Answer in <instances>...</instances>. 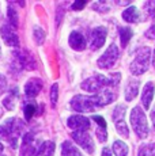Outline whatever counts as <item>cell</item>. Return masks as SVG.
<instances>
[{"mask_svg":"<svg viewBox=\"0 0 155 156\" xmlns=\"http://www.w3.org/2000/svg\"><path fill=\"white\" fill-rule=\"evenodd\" d=\"M123 19L128 23H135L139 20V11L136 7H129L123 12Z\"/></svg>","mask_w":155,"mask_h":156,"instance_id":"cell-19","label":"cell"},{"mask_svg":"<svg viewBox=\"0 0 155 156\" xmlns=\"http://www.w3.org/2000/svg\"><path fill=\"white\" fill-rule=\"evenodd\" d=\"M67 125H68V128H71L74 132L88 130V128H90V119L83 115H72L68 118Z\"/></svg>","mask_w":155,"mask_h":156,"instance_id":"cell-11","label":"cell"},{"mask_svg":"<svg viewBox=\"0 0 155 156\" xmlns=\"http://www.w3.org/2000/svg\"><path fill=\"white\" fill-rule=\"evenodd\" d=\"M41 90H42V80H41L40 77H31L25 84V94H26V97L30 98V99L37 97L41 92Z\"/></svg>","mask_w":155,"mask_h":156,"instance_id":"cell-12","label":"cell"},{"mask_svg":"<svg viewBox=\"0 0 155 156\" xmlns=\"http://www.w3.org/2000/svg\"><path fill=\"white\" fill-rule=\"evenodd\" d=\"M33 37H34L35 42L38 45H41L45 41V31H44L40 26H34V27H33Z\"/></svg>","mask_w":155,"mask_h":156,"instance_id":"cell-25","label":"cell"},{"mask_svg":"<svg viewBox=\"0 0 155 156\" xmlns=\"http://www.w3.org/2000/svg\"><path fill=\"white\" fill-rule=\"evenodd\" d=\"M68 42H70V46L74 50H76V52H82V50L86 49V38L83 37V34H80V33L78 31H74L71 33L70 38H68Z\"/></svg>","mask_w":155,"mask_h":156,"instance_id":"cell-14","label":"cell"},{"mask_svg":"<svg viewBox=\"0 0 155 156\" xmlns=\"http://www.w3.org/2000/svg\"><path fill=\"white\" fill-rule=\"evenodd\" d=\"M2 115H3V109L0 107V118H2Z\"/></svg>","mask_w":155,"mask_h":156,"instance_id":"cell-38","label":"cell"},{"mask_svg":"<svg viewBox=\"0 0 155 156\" xmlns=\"http://www.w3.org/2000/svg\"><path fill=\"white\" fill-rule=\"evenodd\" d=\"M91 119L95 121V124H97L99 128H108V126H106V121L101 115H93V117H91Z\"/></svg>","mask_w":155,"mask_h":156,"instance_id":"cell-29","label":"cell"},{"mask_svg":"<svg viewBox=\"0 0 155 156\" xmlns=\"http://www.w3.org/2000/svg\"><path fill=\"white\" fill-rule=\"evenodd\" d=\"M151 119H153V124H154V128H155V109L151 112Z\"/></svg>","mask_w":155,"mask_h":156,"instance_id":"cell-34","label":"cell"},{"mask_svg":"<svg viewBox=\"0 0 155 156\" xmlns=\"http://www.w3.org/2000/svg\"><path fill=\"white\" fill-rule=\"evenodd\" d=\"M72 137L74 140L78 143V145H80L83 149H85L87 154L93 155L94 154V149H95V145H94V141L91 139V136L88 134L87 130H80V132H72Z\"/></svg>","mask_w":155,"mask_h":156,"instance_id":"cell-8","label":"cell"},{"mask_svg":"<svg viewBox=\"0 0 155 156\" xmlns=\"http://www.w3.org/2000/svg\"><path fill=\"white\" fill-rule=\"evenodd\" d=\"M2 38L4 40V42L10 46H19V37L16 35V33L14 31V27H11L10 25H4L0 30Z\"/></svg>","mask_w":155,"mask_h":156,"instance_id":"cell-13","label":"cell"},{"mask_svg":"<svg viewBox=\"0 0 155 156\" xmlns=\"http://www.w3.org/2000/svg\"><path fill=\"white\" fill-rule=\"evenodd\" d=\"M139 87H140L139 80H131V82L128 83L127 88H125V99L128 102L135 99L136 95L139 94Z\"/></svg>","mask_w":155,"mask_h":156,"instance_id":"cell-16","label":"cell"},{"mask_svg":"<svg viewBox=\"0 0 155 156\" xmlns=\"http://www.w3.org/2000/svg\"><path fill=\"white\" fill-rule=\"evenodd\" d=\"M118 56H120V52H118L117 45L112 44L110 46L106 49V52L103 53L102 56L98 58L97 65L99 68H103V69H108V68H112L113 65L117 62Z\"/></svg>","mask_w":155,"mask_h":156,"instance_id":"cell-6","label":"cell"},{"mask_svg":"<svg viewBox=\"0 0 155 156\" xmlns=\"http://www.w3.org/2000/svg\"><path fill=\"white\" fill-rule=\"evenodd\" d=\"M150 56H151V50L150 48H140L136 52L135 60L131 62V72L136 76L143 75L146 71L148 69V64H150Z\"/></svg>","mask_w":155,"mask_h":156,"instance_id":"cell-4","label":"cell"},{"mask_svg":"<svg viewBox=\"0 0 155 156\" xmlns=\"http://www.w3.org/2000/svg\"><path fill=\"white\" fill-rule=\"evenodd\" d=\"M153 64H154V67H155V50H154V60H153Z\"/></svg>","mask_w":155,"mask_h":156,"instance_id":"cell-37","label":"cell"},{"mask_svg":"<svg viewBox=\"0 0 155 156\" xmlns=\"http://www.w3.org/2000/svg\"><path fill=\"white\" fill-rule=\"evenodd\" d=\"M16 98H18V90H16V87H14L10 91V94L3 99V106L8 110H14L16 105Z\"/></svg>","mask_w":155,"mask_h":156,"instance_id":"cell-17","label":"cell"},{"mask_svg":"<svg viewBox=\"0 0 155 156\" xmlns=\"http://www.w3.org/2000/svg\"><path fill=\"white\" fill-rule=\"evenodd\" d=\"M7 18H8V22H10L11 27L16 29L18 27V23H19V19H18V12H16L15 8H14L13 4L7 8Z\"/></svg>","mask_w":155,"mask_h":156,"instance_id":"cell-22","label":"cell"},{"mask_svg":"<svg viewBox=\"0 0 155 156\" xmlns=\"http://www.w3.org/2000/svg\"><path fill=\"white\" fill-rule=\"evenodd\" d=\"M154 91H155V86L153 82H148L147 84L144 86L143 88V94H142V102H143V106L144 109H150V105L153 102V98H154Z\"/></svg>","mask_w":155,"mask_h":156,"instance_id":"cell-15","label":"cell"},{"mask_svg":"<svg viewBox=\"0 0 155 156\" xmlns=\"http://www.w3.org/2000/svg\"><path fill=\"white\" fill-rule=\"evenodd\" d=\"M106 34H108L106 27H103V26H98V27H95L93 31H91V35H90L91 49L98 50L99 48H102L103 44H105V41H106Z\"/></svg>","mask_w":155,"mask_h":156,"instance_id":"cell-9","label":"cell"},{"mask_svg":"<svg viewBox=\"0 0 155 156\" xmlns=\"http://www.w3.org/2000/svg\"><path fill=\"white\" fill-rule=\"evenodd\" d=\"M146 35H147L148 38H155V19H154V25H153L150 29L147 30V33H146Z\"/></svg>","mask_w":155,"mask_h":156,"instance_id":"cell-31","label":"cell"},{"mask_svg":"<svg viewBox=\"0 0 155 156\" xmlns=\"http://www.w3.org/2000/svg\"><path fill=\"white\" fill-rule=\"evenodd\" d=\"M144 10L147 11L148 15H151V16H155V2H147L144 4Z\"/></svg>","mask_w":155,"mask_h":156,"instance_id":"cell-28","label":"cell"},{"mask_svg":"<svg viewBox=\"0 0 155 156\" xmlns=\"http://www.w3.org/2000/svg\"><path fill=\"white\" fill-rule=\"evenodd\" d=\"M2 152H3V144L0 143V154H2Z\"/></svg>","mask_w":155,"mask_h":156,"instance_id":"cell-36","label":"cell"},{"mask_svg":"<svg viewBox=\"0 0 155 156\" xmlns=\"http://www.w3.org/2000/svg\"><path fill=\"white\" fill-rule=\"evenodd\" d=\"M102 156H112V152H110V149L108 148V147L102 149Z\"/></svg>","mask_w":155,"mask_h":156,"instance_id":"cell-33","label":"cell"},{"mask_svg":"<svg viewBox=\"0 0 155 156\" xmlns=\"http://www.w3.org/2000/svg\"><path fill=\"white\" fill-rule=\"evenodd\" d=\"M35 110H37V106H35V103L33 101L27 102V103L25 105V107H23V113H25L26 121H30V119L33 118V115L35 114Z\"/></svg>","mask_w":155,"mask_h":156,"instance_id":"cell-24","label":"cell"},{"mask_svg":"<svg viewBox=\"0 0 155 156\" xmlns=\"http://www.w3.org/2000/svg\"><path fill=\"white\" fill-rule=\"evenodd\" d=\"M113 152L116 156H127L128 155V145L120 140H116L113 143Z\"/></svg>","mask_w":155,"mask_h":156,"instance_id":"cell-21","label":"cell"},{"mask_svg":"<svg viewBox=\"0 0 155 156\" xmlns=\"http://www.w3.org/2000/svg\"><path fill=\"white\" fill-rule=\"evenodd\" d=\"M133 31L129 27H121L120 29V41H121V46L125 48L129 42V40L132 38Z\"/></svg>","mask_w":155,"mask_h":156,"instance_id":"cell-23","label":"cell"},{"mask_svg":"<svg viewBox=\"0 0 155 156\" xmlns=\"http://www.w3.org/2000/svg\"><path fill=\"white\" fill-rule=\"evenodd\" d=\"M5 87H7V80H5V77L3 75H0V92L4 91Z\"/></svg>","mask_w":155,"mask_h":156,"instance_id":"cell-32","label":"cell"},{"mask_svg":"<svg viewBox=\"0 0 155 156\" xmlns=\"http://www.w3.org/2000/svg\"><path fill=\"white\" fill-rule=\"evenodd\" d=\"M55 148L56 145L53 141H44L42 144H38L35 147L33 145L29 156H53Z\"/></svg>","mask_w":155,"mask_h":156,"instance_id":"cell-10","label":"cell"},{"mask_svg":"<svg viewBox=\"0 0 155 156\" xmlns=\"http://www.w3.org/2000/svg\"><path fill=\"white\" fill-rule=\"evenodd\" d=\"M23 129V124L20 122V119L16 118H10L0 125V136L3 139H7L11 143L13 148H16L18 145V137L20 134V130Z\"/></svg>","mask_w":155,"mask_h":156,"instance_id":"cell-3","label":"cell"},{"mask_svg":"<svg viewBox=\"0 0 155 156\" xmlns=\"http://www.w3.org/2000/svg\"><path fill=\"white\" fill-rule=\"evenodd\" d=\"M0 56H2V49H0Z\"/></svg>","mask_w":155,"mask_h":156,"instance_id":"cell-39","label":"cell"},{"mask_svg":"<svg viewBox=\"0 0 155 156\" xmlns=\"http://www.w3.org/2000/svg\"><path fill=\"white\" fill-rule=\"evenodd\" d=\"M131 125L140 139H146L148 136V125L147 119H146V114L139 106H136L131 112Z\"/></svg>","mask_w":155,"mask_h":156,"instance_id":"cell-5","label":"cell"},{"mask_svg":"<svg viewBox=\"0 0 155 156\" xmlns=\"http://www.w3.org/2000/svg\"><path fill=\"white\" fill-rule=\"evenodd\" d=\"M138 156H155V143L146 144L139 149Z\"/></svg>","mask_w":155,"mask_h":156,"instance_id":"cell-26","label":"cell"},{"mask_svg":"<svg viewBox=\"0 0 155 156\" xmlns=\"http://www.w3.org/2000/svg\"><path fill=\"white\" fill-rule=\"evenodd\" d=\"M57 98H59V86L57 84H53L52 88H50V101H52L53 106L57 103Z\"/></svg>","mask_w":155,"mask_h":156,"instance_id":"cell-27","label":"cell"},{"mask_svg":"<svg viewBox=\"0 0 155 156\" xmlns=\"http://www.w3.org/2000/svg\"><path fill=\"white\" fill-rule=\"evenodd\" d=\"M85 5H86V2H83V0H79V2L74 3L72 8H74V10H76V11H79V10H82V8H85Z\"/></svg>","mask_w":155,"mask_h":156,"instance_id":"cell-30","label":"cell"},{"mask_svg":"<svg viewBox=\"0 0 155 156\" xmlns=\"http://www.w3.org/2000/svg\"><path fill=\"white\" fill-rule=\"evenodd\" d=\"M117 94H116L114 88H105L103 91L98 92L93 97H86V95H76L71 99V107L75 112L79 113H90L95 112L97 109L110 105L116 99Z\"/></svg>","mask_w":155,"mask_h":156,"instance_id":"cell-1","label":"cell"},{"mask_svg":"<svg viewBox=\"0 0 155 156\" xmlns=\"http://www.w3.org/2000/svg\"><path fill=\"white\" fill-rule=\"evenodd\" d=\"M121 79V73H112L109 77L103 76V75H95L88 79H86L85 82H82V90L87 92H93V94H98V92L103 91L105 88H114L118 86Z\"/></svg>","mask_w":155,"mask_h":156,"instance_id":"cell-2","label":"cell"},{"mask_svg":"<svg viewBox=\"0 0 155 156\" xmlns=\"http://www.w3.org/2000/svg\"><path fill=\"white\" fill-rule=\"evenodd\" d=\"M125 106L124 105H117L116 109L113 110V121H114V125H116V129L117 132L121 134L123 137H128L129 136V130H128V126L124 121V115H125Z\"/></svg>","mask_w":155,"mask_h":156,"instance_id":"cell-7","label":"cell"},{"mask_svg":"<svg viewBox=\"0 0 155 156\" xmlns=\"http://www.w3.org/2000/svg\"><path fill=\"white\" fill-rule=\"evenodd\" d=\"M20 58H22V62H23V67H25V69H31V71L35 69V61H34L33 56L27 52V50H23V52H20Z\"/></svg>","mask_w":155,"mask_h":156,"instance_id":"cell-20","label":"cell"},{"mask_svg":"<svg viewBox=\"0 0 155 156\" xmlns=\"http://www.w3.org/2000/svg\"><path fill=\"white\" fill-rule=\"evenodd\" d=\"M118 4L120 5H127V4H129V2H118Z\"/></svg>","mask_w":155,"mask_h":156,"instance_id":"cell-35","label":"cell"},{"mask_svg":"<svg viewBox=\"0 0 155 156\" xmlns=\"http://www.w3.org/2000/svg\"><path fill=\"white\" fill-rule=\"evenodd\" d=\"M61 156H83L71 141H64L61 145Z\"/></svg>","mask_w":155,"mask_h":156,"instance_id":"cell-18","label":"cell"}]
</instances>
